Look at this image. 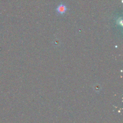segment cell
Wrapping results in <instances>:
<instances>
[{
    "mask_svg": "<svg viewBox=\"0 0 123 123\" xmlns=\"http://www.w3.org/2000/svg\"><path fill=\"white\" fill-rule=\"evenodd\" d=\"M67 10V7L63 4H60L56 8L57 12L60 14H64L66 12Z\"/></svg>",
    "mask_w": 123,
    "mask_h": 123,
    "instance_id": "cell-1",
    "label": "cell"
},
{
    "mask_svg": "<svg viewBox=\"0 0 123 123\" xmlns=\"http://www.w3.org/2000/svg\"><path fill=\"white\" fill-rule=\"evenodd\" d=\"M116 24L118 25L119 26H122L123 25V20H122V17H118L116 20Z\"/></svg>",
    "mask_w": 123,
    "mask_h": 123,
    "instance_id": "cell-2",
    "label": "cell"
}]
</instances>
